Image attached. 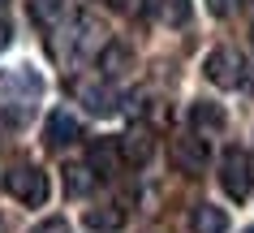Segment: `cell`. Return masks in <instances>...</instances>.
<instances>
[{
  "label": "cell",
  "mask_w": 254,
  "mask_h": 233,
  "mask_svg": "<svg viewBox=\"0 0 254 233\" xmlns=\"http://www.w3.org/2000/svg\"><path fill=\"white\" fill-rule=\"evenodd\" d=\"M4 190L13 194L17 203L26 207H43L48 203V194H52V186H48V173L35 164H13L9 173H4Z\"/></svg>",
  "instance_id": "6da1fadb"
},
{
  "label": "cell",
  "mask_w": 254,
  "mask_h": 233,
  "mask_svg": "<svg viewBox=\"0 0 254 233\" xmlns=\"http://www.w3.org/2000/svg\"><path fill=\"white\" fill-rule=\"evenodd\" d=\"M202 74H207V82H211V86L233 91V86L246 82V61H241L233 48H211L207 61H202Z\"/></svg>",
  "instance_id": "7a4b0ae2"
},
{
  "label": "cell",
  "mask_w": 254,
  "mask_h": 233,
  "mask_svg": "<svg viewBox=\"0 0 254 233\" xmlns=\"http://www.w3.org/2000/svg\"><path fill=\"white\" fill-rule=\"evenodd\" d=\"M173 164L186 173V177H202L207 164H211V143L194 130V134H181L173 138Z\"/></svg>",
  "instance_id": "3957f363"
},
{
  "label": "cell",
  "mask_w": 254,
  "mask_h": 233,
  "mask_svg": "<svg viewBox=\"0 0 254 233\" xmlns=\"http://www.w3.org/2000/svg\"><path fill=\"white\" fill-rule=\"evenodd\" d=\"M220 186H224L228 199H246L254 190V164L246 151H224V160H220Z\"/></svg>",
  "instance_id": "277c9868"
},
{
  "label": "cell",
  "mask_w": 254,
  "mask_h": 233,
  "mask_svg": "<svg viewBox=\"0 0 254 233\" xmlns=\"http://www.w3.org/2000/svg\"><path fill=\"white\" fill-rule=\"evenodd\" d=\"M95 65H99L104 78H125V74L134 69V48L121 43V39H108L104 48H99V56H95Z\"/></svg>",
  "instance_id": "5b68a950"
},
{
  "label": "cell",
  "mask_w": 254,
  "mask_h": 233,
  "mask_svg": "<svg viewBox=\"0 0 254 233\" xmlns=\"http://www.w3.org/2000/svg\"><path fill=\"white\" fill-rule=\"evenodd\" d=\"M0 91H17V99L26 104V99H35V95L43 91V78H39L30 65H13V69H4V74H0Z\"/></svg>",
  "instance_id": "8992f818"
},
{
  "label": "cell",
  "mask_w": 254,
  "mask_h": 233,
  "mask_svg": "<svg viewBox=\"0 0 254 233\" xmlns=\"http://www.w3.org/2000/svg\"><path fill=\"white\" fill-rule=\"evenodd\" d=\"M43 138H48V147H69V143H78L82 138V125L73 112L56 108L52 117H48V125H43Z\"/></svg>",
  "instance_id": "52a82bcc"
},
{
  "label": "cell",
  "mask_w": 254,
  "mask_h": 233,
  "mask_svg": "<svg viewBox=\"0 0 254 233\" xmlns=\"http://www.w3.org/2000/svg\"><path fill=\"white\" fill-rule=\"evenodd\" d=\"M121 155H125V164L142 168L155 155V138H151V130H142V125H134L129 134H121Z\"/></svg>",
  "instance_id": "ba28073f"
},
{
  "label": "cell",
  "mask_w": 254,
  "mask_h": 233,
  "mask_svg": "<svg viewBox=\"0 0 254 233\" xmlns=\"http://www.w3.org/2000/svg\"><path fill=\"white\" fill-rule=\"evenodd\" d=\"M121 164H125V155H121V138H99V143L91 147V168H95L104 181L117 177Z\"/></svg>",
  "instance_id": "9c48e42d"
},
{
  "label": "cell",
  "mask_w": 254,
  "mask_h": 233,
  "mask_svg": "<svg viewBox=\"0 0 254 233\" xmlns=\"http://www.w3.org/2000/svg\"><path fill=\"white\" fill-rule=\"evenodd\" d=\"M190 125L198 130V134H220L228 125L224 108L220 104H211V99H198V104H190Z\"/></svg>",
  "instance_id": "30bf717a"
},
{
  "label": "cell",
  "mask_w": 254,
  "mask_h": 233,
  "mask_svg": "<svg viewBox=\"0 0 254 233\" xmlns=\"http://www.w3.org/2000/svg\"><path fill=\"white\" fill-rule=\"evenodd\" d=\"M190 225H194V233H228V216H224V207H215V203H194Z\"/></svg>",
  "instance_id": "8fae6325"
},
{
  "label": "cell",
  "mask_w": 254,
  "mask_h": 233,
  "mask_svg": "<svg viewBox=\"0 0 254 233\" xmlns=\"http://www.w3.org/2000/svg\"><path fill=\"white\" fill-rule=\"evenodd\" d=\"M82 220H86L91 233H121L125 229V212H121V207H91Z\"/></svg>",
  "instance_id": "7c38bea8"
},
{
  "label": "cell",
  "mask_w": 254,
  "mask_h": 233,
  "mask_svg": "<svg viewBox=\"0 0 254 233\" xmlns=\"http://www.w3.org/2000/svg\"><path fill=\"white\" fill-rule=\"evenodd\" d=\"M73 30H78V35H73V48H78V52H95V56H99V48L108 43V39H99V35H104V30H99V22H95V17H86V13L73 22Z\"/></svg>",
  "instance_id": "4fadbf2b"
},
{
  "label": "cell",
  "mask_w": 254,
  "mask_h": 233,
  "mask_svg": "<svg viewBox=\"0 0 254 233\" xmlns=\"http://www.w3.org/2000/svg\"><path fill=\"white\" fill-rule=\"evenodd\" d=\"M78 99L86 104V112H95V117H108V112H117V95L108 91V86H78Z\"/></svg>",
  "instance_id": "5bb4252c"
},
{
  "label": "cell",
  "mask_w": 254,
  "mask_h": 233,
  "mask_svg": "<svg viewBox=\"0 0 254 233\" xmlns=\"http://www.w3.org/2000/svg\"><path fill=\"white\" fill-rule=\"evenodd\" d=\"M95 181H99V173H95L91 164H69V168H65V194H73V199L91 194Z\"/></svg>",
  "instance_id": "9a60e30c"
},
{
  "label": "cell",
  "mask_w": 254,
  "mask_h": 233,
  "mask_svg": "<svg viewBox=\"0 0 254 233\" xmlns=\"http://www.w3.org/2000/svg\"><path fill=\"white\" fill-rule=\"evenodd\" d=\"M30 17L39 26H56L65 17V0H30Z\"/></svg>",
  "instance_id": "2e32d148"
},
{
  "label": "cell",
  "mask_w": 254,
  "mask_h": 233,
  "mask_svg": "<svg viewBox=\"0 0 254 233\" xmlns=\"http://www.w3.org/2000/svg\"><path fill=\"white\" fill-rule=\"evenodd\" d=\"M30 233H73V229H69V220H65V216H48V220H39Z\"/></svg>",
  "instance_id": "e0dca14e"
},
{
  "label": "cell",
  "mask_w": 254,
  "mask_h": 233,
  "mask_svg": "<svg viewBox=\"0 0 254 233\" xmlns=\"http://www.w3.org/2000/svg\"><path fill=\"white\" fill-rule=\"evenodd\" d=\"M164 17H168V22H186L190 4H186V0H164Z\"/></svg>",
  "instance_id": "ac0fdd59"
},
{
  "label": "cell",
  "mask_w": 254,
  "mask_h": 233,
  "mask_svg": "<svg viewBox=\"0 0 254 233\" xmlns=\"http://www.w3.org/2000/svg\"><path fill=\"white\" fill-rule=\"evenodd\" d=\"M207 9H211L215 17H228L233 9H237V0H207Z\"/></svg>",
  "instance_id": "d6986e66"
},
{
  "label": "cell",
  "mask_w": 254,
  "mask_h": 233,
  "mask_svg": "<svg viewBox=\"0 0 254 233\" xmlns=\"http://www.w3.org/2000/svg\"><path fill=\"white\" fill-rule=\"evenodd\" d=\"M9 35H13V30H9V26H4V22H0V52L9 48Z\"/></svg>",
  "instance_id": "ffe728a7"
},
{
  "label": "cell",
  "mask_w": 254,
  "mask_h": 233,
  "mask_svg": "<svg viewBox=\"0 0 254 233\" xmlns=\"http://www.w3.org/2000/svg\"><path fill=\"white\" fill-rule=\"evenodd\" d=\"M250 43H254V26H250Z\"/></svg>",
  "instance_id": "44dd1931"
},
{
  "label": "cell",
  "mask_w": 254,
  "mask_h": 233,
  "mask_svg": "<svg viewBox=\"0 0 254 233\" xmlns=\"http://www.w3.org/2000/svg\"><path fill=\"white\" fill-rule=\"evenodd\" d=\"M4 4H9V0H0V9H4Z\"/></svg>",
  "instance_id": "7402d4cb"
},
{
  "label": "cell",
  "mask_w": 254,
  "mask_h": 233,
  "mask_svg": "<svg viewBox=\"0 0 254 233\" xmlns=\"http://www.w3.org/2000/svg\"><path fill=\"white\" fill-rule=\"evenodd\" d=\"M0 233H4V225H0Z\"/></svg>",
  "instance_id": "603a6c76"
},
{
  "label": "cell",
  "mask_w": 254,
  "mask_h": 233,
  "mask_svg": "<svg viewBox=\"0 0 254 233\" xmlns=\"http://www.w3.org/2000/svg\"><path fill=\"white\" fill-rule=\"evenodd\" d=\"M246 233H254V229H246Z\"/></svg>",
  "instance_id": "cb8c5ba5"
}]
</instances>
